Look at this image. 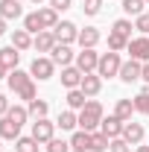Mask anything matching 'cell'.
<instances>
[{"label":"cell","mask_w":149,"mask_h":152,"mask_svg":"<svg viewBox=\"0 0 149 152\" xmlns=\"http://www.w3.org/2000/svg\"><path fill=\"white\" fill-rule=\"evenodd\" d=\"M32 3H41V0H32Z\"/></svg>","instance_id":"45"},{"label":"cell","mask_w":149,"mask_h":152,"mask_svg":"<svg viewBox=\"0 0 149 152\" xmlns=\"http://www.w3.org/2000/svg\"><path fill=\"white\" fill-rule=\"evenodd\" d=\"M53 35H56L58 44H73L76 38H79V29H76L73 20H58V26L53 29Z\"/></svg>","instance_id":"7"},{"label":"cell","mask_w":149,"mask_h":152,"mask_svg":"<svg viewBox=\"0 0 149 152\" xmlns=\"http://www.w3.org/2000/svg\"><path fill=\"white\" fill-rule=\"evenodd\" d=\"M102 123V105L96 99H88V105L79 111V129L85 132H96V126Z\"/></svg>","instance_id":"2"},{"label":"cell","mask_w":149,"mask_h":152,"mask_svg":"<svg viewBox=\"0 0 149 152\" xmlns=\"http://www.w3.org/2000/svg\"><path fill=\"white\" fill-rule=\"evenodd\" d=\"M82 76H85V73H82L76 64H70V67H61V85H64L67 91H70V88H79V85H82Z\"/></svg>","instance_id":"16"},{"label":"cell","mask_w":149,"mask_h":152,"mask_svg":"<svg viewBox=\"0 0 149 152\" xmlns=\"http://www.w3.org/2000/svg\"><path fill=\"white\" fill-rule=\"evenodd\" d=\"M47 152H70V140H58V137H53V140L47 143Z\"/></svg>","instance_id":"35"},{"label":"cell","mask_w":149,"mask_h":152,"mask_svg":"<svg viewBox=\"0 0 149 152\" xmlns=\"http://www.w3.org/2000/svg\"><path fill=\"white\" fill-rule=\"evenodd\" d=\"M126 50L131 53L134 61H149V38H143V35H140V38H131Z\"/></svg>","instance_id":"11"},{"label":"cell","mask_w":149,"mask_h":152,"mask_svg":"<svg viewBox=\"0 0 149 152\" xmlns=\"http://www.w3.org/2000/svg\"><path fill=\"white\" fill-rule=\"evenodd\" d=\"M70 149H73V152H91V132H85V129L73 132V137H70Z\"/></svg>","instance_id":"19"},{"label":"cell","mask_w":149,"mask_h":152,"mask_svg":"<svg viewBox=\"0 0 149 152\" xmlns=\"http://www.w3.org/2000/svg\"><path fill=\"white\" fill-rule=\"evenodd\" d=\"M99 29H96V26H85V29H79V38H76V41H79V47H82V50H88V47H96V44H99Z\"/></svg>","instance_id":"18"},{"label":"cell","mask_w":149,"mask_h":152,"mask_svg":"<svg viewBox=\"0 0 149 152\" xmlns=\"http://www.w3.org/2000/svg\"><path fill=\"white\" fill-rule=\"evenodd\" d=\"M0 61L9 67V70H18V61H20V50H15V47H3L0 50Z\"/></svg>","instance_id":"22"},{"label":"cell","mask_w":149,"mask_h":152,"mask_svg":"<svg viewBox=\"0 0 149 152\" xmlns=\"http://www.w3.org/2000/svg\"><path fill=\"white\" fill-rule=\"evenodd\" d=\"M0 18H6V20H18V18H23L20 0H0Z\"/></svg>","instance_id":"17"},{"label":"cell","mask_w":149,"mask_h":152,"mask_svg":"<svg viewBox=\"0 0 149 152\" xmlns=\"http://www.w3.org/2000/svg\"><path fill=\"white\" fill-rule=\"evenodd\" d=\"M143 6H146V0H123V12L126 15H143Z\"/></svg>","instance_id":"31"},{"label":"cell","mask_w":149,"mask_h":152,"mask_svg":"<svg viewBox=\"0 0 149 152\" xmlns=\"http://www.w3.org/2000/svg\"><path fill=\"white\" fill-rule=\"evenodd\" d=\"M9 117H12V120H18L20 126H23V123H26V120H29V111H26V108H23V105H12V108H9Z\"/></svg>","instance_id":"33"},{"label":"cell","mask_w":149,"mask_h":152,"mask_svg":"<svg viewBox=\"0 0 149 152\" xmlns=\"http://www.w3.org/2000/svg\"><path fill=\"white\" fill-rule=\"evenodd\" d=\"M32 41H35V38L29 35L26 29H15V32H12V47L20 50V53H23V50H29V47H32Z\"/></svg>","instance_id":"21"},{"label":"cell","mask_w":149,"mask_h":152,"mask_svg":"<svg viewBox=\"0 0 149 152\" xmlns=\"http://www.w3.org/2000/svg\"><path fill=\"white\" fill-rule=\"evenodd\" d=\"M6 32V18H0V35Z\"/></svg>","instance_id":"43"},{"label":"cell","mask_w":149,"mask_h":152,"mask_svg":"<svg viewBox=\"0 0 149 152\" xmlns=\"http://www.w3.org/2000/svg\"><path fill=\"white\" fill-rule=\"evenodd\" d=\"M6 76H9V67H6V64L0 61V79H6Z\"/></svg>","instance_id":"42"},{"label":"cell","mask_w":149,"mask_h":152,"mask_svg":"<svg viewBox=\"0 0 149 152\" xmlns=\"http://www.w3.org/2000/svg\"><path fill=\"white\" fill-rule=\"evenodd\" d=\"M67 105H70L73 111H82V108L88 105V96L82 94V88H70V91H67Z\"/></svg>","instance_id":"25"},{"label":"cell","mask_w":149,"mask_h":152,"mask_svg":"<svg viewBox=\"0 0 149 152\" xmlns=\"http://www.w3.org/2000/svg\"><path fill=\"white\" fill-rule=\"evenodd\" d=\"M50 58H53L56 64H61V67H70V64L76 61V53L70 50V44H56L53 53H50Z\"/></svg>","instance_id":"10"},{"label":"cell","mask_w":149,"mask_h":152,"mask_svg":"<svg viewBox=\"0 0 149 152\" xmlns=\"http://www.w3.org/2000/svg\"><path fill=\"white\" fill-rule=\"evenodd\" d=\"M120 67H123V58H120V53L108 50V53H102V56H99L96 73L102 76V79H111V76H120Z\"/></svg>","instance_id":"3"},{"label":"cell","mask_w":149,"mask_h":152,"mask_svg":"<svg viewBox=\"0 0 149 152\" xmlns=\"http://www.w3.org/2000/svg\"><path fill=\"white\" fill-rule=\"evenodd\" d=\"M134 152H149V146H140V143H137V149Z\"/></svg>","instance_id":"44"},{"label":"cell","mask_w":149,"mask_h":152,"mask_svg":"<svg viewBox=\"0 0 149 152\" xmlns=\"http://www.w3.org/2000/svg\"><path fill=\"white\" fill-rule=\"evenodd\" d=\"M79 88H82V94H85V96H96L99 91H102V76H99V73H85Z\"/></svg>","instance_id":"13"},{"label":"cell","mask_w":149,"mask_h":152,"mask_svg":"<svg viewBox=\"0 0 149 152\" xmlns=\"http://www.w3.org/2000/svg\"><path fill=\"white\" fill-rule=\"evenodd\" d=\"M26 111H29V117H35V120H41V117H47V111H50V105H47V99H29V105H26Z\"/></svg>","instance_id":"27"},{"label":"cell","mask_w":149,"mask_h":152,"mask_svg":"<svg viewBox=\"0 0 149 152\" xmlns=\"http://www.w3.org/2000/svg\"><path fill=\"white\" fill-rule=\"evenodd\" d=\"M123 126H126V123H123V120H117V117H102V123H99V132L105 134V137H123Z\"/></svg>","instance_id":"12"},{"label":"cell","mask_w":149,"mask_h":152,"mask_svg":"<svg viewBox=\"0 0 149 152\" xmlns=\"http://www.w3.org/2000/svg\"><path fill=\"white\" fill-rule=\"evenodd\" d=\"M58 41L56 35H53V29H44V32H38L35 41H32V47H35L38 53H53V47H56Z\"/></svg>","instance_id":"15"},{"label":"cell","mask_w":149,"mask_h":152,"mask_svg":"<svg viewBox=\"0 0 149 152\" xmlns=\"http://www.w3.org/2000/svg\"><path fill=\"white\" fill-rule=\"evenodd\" d=\"M140 79L149 85V61H143V73H140Z\"/></svg>","instance_id":"41"},{"label":"cell","mask_w":149,"mask_h":152,"mask_svg":"<svg viewBox=\"0 0 149 152\" xmlns=\"http://www.w3.org/2000/svg\"><path fill=\"white\" fill-rule=\"evenodd\" d=\"M143 134H146V132H143V126L134 123V120H129V123L123 126V140H126L129 146H137V143L143 140Z\"/></svg>","instance_id":"14"},{"label":"cell","mask_w":149,"mask_h":152,"mask_svg":"<svg viewBox=\"0 0 149 152\" xmlns=\"http://www.w3.org/2000/svg\"><path fill=\"white\" fill-rule=\"evenodd\" d=\"M50 6L56 12H64V9H70V0H50Z\"/></svg>","instance_id":"39"},{"label":"cell","mask_w":149,"mask_h":152,"mask_svg":"<svg viewBox=\"0 0 149 152\" xmlns=\"http://www.w3.org/2000/svg\"><path fill=\"white\" fill-rule=\"evenodd\" d=\"M85 6H82V12L88 15V18H93V15H99V9H102V0H82Z\"/></svg>","instance_id":"34"},{"label":"cell","mask_w":149,"mask_h":152,"mask_svg":"<svg viewBox=\"0 0 149 152\" xmlns=\"http://www.w3.org/2000/svg\"><path fill=\"white\" fill-rule=\"evenodd\" d=\"M38 146H41V143H38L32 134H29V137H18V140H15V152H38Z\"/></svg>","instance_id":"30"},{"label":"cell","mask_w":149,"mask_h":152,"mask_svg":"<svg viewBox=\"0 0 149 152\" xmlns=\"http://www.w3.org/2000/svg\"><path fill=\"white\" fill-rule=\"evenodd\" d=\"M140 73H143V61L129 58V61H123V67H120V82L131 85V82H137V79H140Z\"/></svg>","instance_id":"9"},{"label":"cell","mask_w":149,"mask_h":152,"mask_svg":"<svg viewBox=\"0 0 149 152\" xmlns=\"http://www.w3.org/2000/svg\"><path fill=\"white\" fill-rule=\"evenodd\" d=\"M38 15H41L44 29H56V26H58V12L53 9V6H44V9H38Z\"/></svg>","instance_id":"26"},{"label":"cell","mask_w":149,"mask_h":152,"mask_svg":"<svg viewBox=\"0 0 149 152\" xmlns=\"http://www.w3.org/2000/svg\"><path fill=\"white\" fill-rule=\"evenodd\" d=\"M20 129H23V126H20L18 120H12L9 114L0 117V140H18V137H20Z\"/></svg>","instance_id":"8"},{"label":"cell","mask_w":149,"mask_h":152,"mask_svg":"<svg viewBox=\"0 0 149 152\" xmlns=\"http://www.w3.org/2000/svg\"><path fill=\"white\" fill-rule=\"evenodd\" d=\"M32 137H35L38 143H50V140L56 137V123L47 120V117L35 120V123H32Z\"/></svg>","instance_id":"5"},{"label":"cell","mask_w":149,"mask_h":152,"mask_svg":"<svg viewBox=\"0 0 149 152\" xmlns=\"http://www.w3.org/2000/svg\"><path fill=\"white\" fill-rule=\"evenodd\" d=\"M9 108H12V105H9V96H6V94H0V117L9 111Z\"/></svg>","instance_id":"40"},{"label":"cell","mask_w":149,"mask_h":152,"mask_svg":"<svg viewBox=\"0 0 149 152\" xmlns=\"http://www.w3.org/2000/svg\"><path fill=\"white\" fill-rule=\"evenodd\" d=\"M111 137H105L102 132H91V152H108Z\"/></svg>","instance_id":"29"},{"label":"cell","mask_w":149,"mask_h":152,"mask_svg":"<svg viewBox=\"0 0 149 152\" xmlns=\"http://www.w3.org/2000/svg\"><path fill=\"white\" fill-rule=\"evenodd\" d=\"M146 6H149V0H146Z\"/></svg>","instance_id":"46"},{"label":"cell","mask_w":149,"mask_h":152,"mask_svg":"<svg viewBox=\"0 0 149 152\" xmlns=\"http://www.w3.org/2000/svg\"><path fill=\"white\" fill-rule=\"evenodd\" d=\"M131 114H134V99H117V105H114V117L123 120V123H129Z\"/></svg>","instance_id":"20"},{"label":"cell","mask_w":149,"mask_h":152,"mask_svg":"<svg viewBox=\"0 0 149 152\" xmlns=\"http://www.w3.org/2000/svg\"><path fill=\"white\" fill-rule=\"evenodd\" d=\"M134 29H140L143 35H149V15L143 12V15H137V20H134Z\"/></svg>","instance_id":"37"},{"label":"cell","mask_w":149,"mask_h":152,"mask_svg":"<svg viewBox=\"0 0 149 152\" xmlns=\"http://www.w3.org/2000/svg\"><path fill=\"white\" fill-rule=\"evenodd\" d=\"M6 82H9V91L15 96H20V99H35V79H32V73H23V70H9V76H6Z\"/></svg>","instance_id":"1"},{"label":"cell","mask_w":149,"mask_h":152,"mask_svg":"<svg viewBox=\"0 0 149 152\" xmlns=\"http://www.w3.org/2000/svg\"><path fill=\"white\" fill-rule=\"evenodd\" d=\"M129 41L131 38L129 35H123V32H108V50H114V53H120V50H126V47H129Z\"/></svg>","instance_id":"28"},{"label":"cell","mask_w":149,"mask_h":152,"mask_svg":"<svg viewBox=\"0 0 149 152\" xmlns=\"http://www.w3.org/2000/svg\"><path fill=\"white\" fill-rule=\"evenodd\" d=\"M134 111H140V114L149 117V91H140V94L134 96Z\"/></svg>","instance_id":"32"},{"label":"cell","mask_w":149,"mask_h":152,"mask_svg":"<svg viewBox=\"0 0 149 152\" xmlns=\"http://www.w3.org/2000/svg\"><path fill=\"white\" fill-rule=\"evenodd\" d=\"M114 32H123V35H129L131 38V29H134V26H131V20H126V18H120V20H114V26H111Z\"/></svg>","instance_id":"36"},{"label":"cell","mask_w":149,"mask_h":152,"mask_svg":"<svg viewBox=\"0 0 149 152\" xmlns=\"http://www.w3.org/2000/svg\"><path fill=\"white\" fill-rule=\"evenodd\" d=\"M29 73H32V79H38V82H47V79H53V73H56V61L47 58V56H35L32 64H29Z\"/></svg>","instance_id":"4"},{"label":"cell","mask_w":149,"mask_h":152,"mask_svg":"<svg viewBox=\"0 0 149 152\" xmlns=\"http://www.w3.org/2000/svg\"><path fill=\"white\" fill-rule=\"evenodd\" d=\"M56 126H61L64 132H70V129H76V126H79V114H76L73 108L61 111V114H58V120H56Z\"/></svg>","instance_id":"23"},{"label":"cell","mask_w":149,"mask_h":152,"mask_svg":"<svg viewBox=\"0 0 149 152\" xmlns=\"http://www.w3.org/2000/svg\"><path fill=\"white\" fill-rule=\"evenodd\" d=\"M23 29H26L29 35H38V32H44L41 15H38V12H29V15H23Z\"/></svg>","instance_id":"24"},{"label":"cell","mask_w":149,"mask_h":152,"mask_svg":"<svg viewBox=\"0 0 149 152\" xmlns=\"http://www.w3.org/2000/svg\"><path fill=\"white\" fill-rule=\"evenodd\" d=\"M96 64H99V53H93V47L76 53V67L82 73H96Z\"/></svg>","instance_id":"6"},{"label":"cell","mask_w":149,"mask_h":152,"mask_svg":"<svg viewBox=\"0 0 149 152\" xmlns=\"http://www.w3.org/2000/svg\"><path fill=\"white\" fill-rule=\"evenodd\" d=\"M108 152H129V143H126L123 137H114L111 146H108Z\"/></svg>","instance_id":"38"}]
</instances>
